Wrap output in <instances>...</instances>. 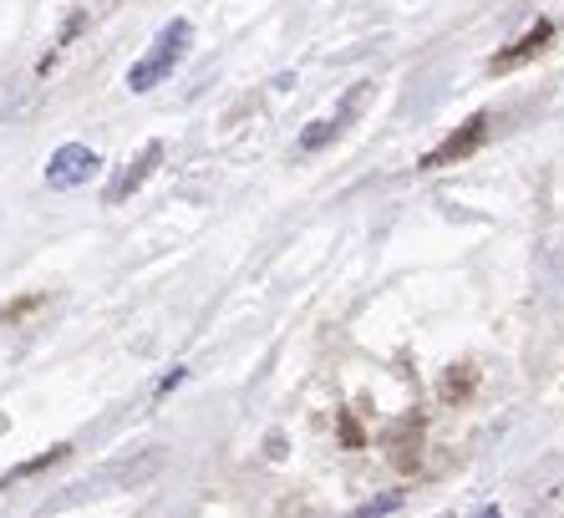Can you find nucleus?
<instances>
[{"label":"nucleus","instance_id":"nucleus-2","mask_svg":"<svg viewBox=\"0 0 564 518\" xmlns=\"http://www.w3.org/2000/svg\"><path fill=\"white\" fill-rule=\"evenodd\" d=\"M484 138H488V112H473L468 122H458V132L447 138V143H437L433 153H422V163L417 169H447V163H463V158H473L478 148H484Z\"/></svg>","mask_w":564,"mask_h":518},{"label":"nucleus","instance_id":"nucleus-6","mask_svg":"<svg viewBox=\"0 0 564 518\" xmlns=\"http://www.w3.org/2000/svg\"><path fill=\"white\" fill-rule=\"evenodd\" d=\"M371 97H377V87H371V82H361V87H356L351 97H341V107H336V117H330V122H336V132L351 128L356 117H361V112L371 107Z\"/></svg>","mask_w":564,"mask_h":518},{"label":"nucleus","instance_id":"nucleus-7","mask_svg":"<svg viewBox=\"0 0 564 518\" xmlns=\"http://www.w3.org/2000/svg\"><path fill=\"white\" fill-rule=\"evenodd\" d=\"M473 387H478V371H473V366H447V371H443V397H447V402L473 397Z\"/></svg>","mask_w":564,"mask_h":518},{"label":"nucleus","instance_id":"nucleus-4","mask_svg":"<svg viewBox=\"0 0 564 518\" xmlns=\"http://www.w3.org/2000/svg\"><path fill=\"white\" fill-rule=\"evenodd\" d=\"M163 163V143H148L143 153H132V163L118 173V179L107 183V204H122V198H132L138 188H143L148 179H153V169Z\"/></svg>","mask_w":564,"mask_h":518},{"label":"nucleus","instance_id":"nucleus-5","mask_svg":"<svg viewBox=\"0 0 564 518\" xmlns=\"http://www.w3.org/2000/svg\"><path fill=\"white\" fill-rule=\"evenodd\" d=\"M550 41H554V21H550V15H539L534 26H529L524 36L513 41L509 52H499V56H494V62H488V72H513V66L534 62V56L544 52V46H550Z\"/></svg>","mask_w":564,"mask_h":518},{"label":"nucleus","instance_id":"nucleus-9","mask_svg":"<svg viewBox=\"0 0 564 518\" xmlns=\"http://www.w3.org/2000/svg\"><path fill=\"white\" fill-rule=\"evenodd\" d=\"M341 442H346V447H361V442H367V432L356 428V417H351V412L341 417Z\"/></svg>","mask_w":564,"mask_h":518},{"label":"nucleus","instance_id":"nucleus-10","mask_svg":"<svg viewBox=\"0 0 564 518\" xmlns=\"http://www.w3.org/2000/svg\"><path fill=\"white\" fill-rule=\"evenodd\" d=\"M478 518H499V514H494V508H484V514H478Z\"/></svg>","mask_w":564,"mask_h":518},{"label":"nucleus","instance_id":"nucleus-3","mask_svg":"<svg viewBox=\"0 0 564 518\" xmlns=\"http://www.w3.org/2000/svg\"><path fill=\"white\" fill-rule=\"evenodd\" d=\"M97 169H102V158H97L93 148L66 143V148H56L52 163H46V183H52V188H77V183H87Z\"/></svg>","mask_w":564,"mask_h":518},{"label":"nucleus","instance_id":"nucleus-8","mask_svg":"<svg viewBox=\"0 0 564 518\" xmlns=\"http://www.w3.org/2000/svg\"><path fill=\"white\" fill-rule=\"evenodd\" d=\"M330 138H336V122H330V117H326V122H311V128H305V138H301V143L315 153V148H326Z\"/></svg>","mask_w":564,"mask_h":518},{"label":"nucleus","instance_id":"nucleus-1","mask_svg":"<svg viewBox=\"0 0 564 518\" xmlns=\"http://www.w3.org/2000/svg\"><path fill=\"white\" fill-rule=\"evenodd\" d=\"M188 41H194V26H188V21H169V26L158 31V41H153V46H148V56H143V62H132V72H128V87H132V91H148V87H158V82L169 77L173 66L184 62Z\"/></svg>","mask_w":564,"mask_h":518}]
</instances>
